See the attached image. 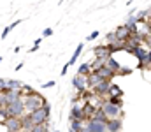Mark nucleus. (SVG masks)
I'll return each mask as SVG.
<instances>
[{
	"instance_id": "4",
	"label": "nucleus",
	"mask_w": 151,
	"mask_h": 132,
	"mask_svg": "<svg viewBox=\"0 0 151 132\" xmlns=\"http://www.w3.org/2000/svg\"><path fill=\"white\" fill-rule=\"evenodd\" d=\"M84 131H86V132H104V131H106V123H104V122H99V120L90 118V120H88V123L84 125Z\"/></svg>"
},
{
	"instance_id": "26",
	"label": "nucleus",
	"mask_w": 151,
	"mask_h": 132,
	"mask_svg": "<svg viewBox=\"0 0 151 132\" xmlns=\"http://www.w3.org/2000/svg\"><path fill=\"white\" fill-rule=\"evenodd\" d=\"M53 87H55V81H47V83L42 85V88H53Z\"/></svg>"
},
{
	"instance_id": "16",
	"label": "nucleus",
	"mask_w": 151,
	"mask_h": 132,
	"mask_svg": "<svg viewBox=\"0 0 151 132\" xmlns=\"http://www.w3.org/2000/svg\"><path fill=\"white\" fill-rule=\"evenodd\" d=\"M118 95H123L121 88L116 87V85H111V87H109V90H107V97H118Z\"/></svg>"
},
{
	"instance_id": "30",
	"label": "nucleus",
	"mask_w": 151,
	"mask_h": 132,
	"mask_svg": "<svg viewBox=\"0 0 151 132\" xmlns=\"http://www.w3.org/2000/svg\"><path fill=\"white\" fill-rule=\"evenodd\" d=\"M5 83H7L5 79H0V90H4V88H5Z\"/></svg>"
},
{
	"instance_id": "25",
	"label": "nucleus",
	"mask_w": 151,
	"mask_h": 132,
	"mask_svg": "<svg viewBox=\"0 0 151 132\" xmlns=\"http://www.w3.org/2000/svg\"><path fill=\"white\" fill-rule=\"evenodd\" d=\"M99 37V32H91L90 35H88V41H93V39H97Z\"/></svg>"
},
{
	"instance_id": "28",
	"label": "nucleus",
	"mask_w": 151,
	"mask_h": 132,
	"mask_svg": "<svg viewBox=\"0 0 151 132\" xmlns=\"http://www.w3.org/2000/svg\"><path fill=\"white\" fill-rule=\"evenodd\" d=\"M39 44H40V39H37V41H35V44H34V48H32L30 51H37V49H39Z\"/></svg>"
},
{
	"instance_id": "20",
	"label": "nucleus",
	"mask_w": 151,
	"mask_h": 132,
	"mask_svg": "<svg viewBox=\"0 0 151 132\" xmlns=\"http://www.w3.org/2000/svg\"><path fill=\"white\" fill-rule=\"evenodd\" d=\"M90 72H91L90 63H83V65H79V69H77V74H84V76H88Z\"/></svg>"
},
{
	"instance_id": "5",
	"label": "nucleus",
	"mask_w": 151,
	"mask_h": 132,
	"mask_svg": "<svg viewBox=\"0 0 151 132\" xmlns=\"http://www.w3.org/2000/svg\"><path fill=\"white\" fill-rule=\"evenodd\" d=\"M106 65H107L111 71H114L116 74H119V72H121V74H128V72H130V69H121V65H119V63L113 58V55L106 58Z\"/></svg>"
},
{
	"instance_id": "22",
	"label": "nucleus",
	"mask_w": 151,
	"mask_h": 132,
	"mask_svg": "<svg viewBox=\"0 0 151 132\" xmlns=\"http://www.w3.org/2000/svg\"><path fill=\"white\" fill-rule=\"evenodd\" d=\"M47 131V123H35L32 127V132H46Z\"/></svg>"
},
{
	"instance_id": "24",
	"label": "nucleus",
	"mask_w": 151,
	"mask_h": 132,
	"mask_svg": "<svg viewBox=\"0 0 151 132\" xmlns=\"http://www.w3.org/2000/svg\"><path fill=\"white\" fill-rule=\"evenodd\" d=\"M11 30H12L11 27H5V28H4V32H2V39H5V37H7V34H9Z\"/></svg>"
},
{
	"instance_id": "14",
	"label": "nucleus",
	"mask_w": 151,
	"mask_h": 132,
	"mask_svg": "<svg viewBox=\"0 0 151 132\" xmlns=\"http://www.w3.org/2000/svg\"><path fill=\"white\" fill-rule=\"evenodd\" d=\"M21 127H23V131H32V127H34V122H32L30 115H25V116L21 118Z\"/></svg>"
},
{
	"instance_id": "11",
	"label": "nucleus",
	"mask_w": 151,
	"mask_h": 132,
	"mask_svg": "<svg viewBox=\"0 0 151 132\" xmlns=\"http://www.w3.org/2000/svg\"><path fill=\"white\" fill-rule=\"evenodd\" d=\"M95 72H97V74H99V76L102 78V79H113L114 76H118V74H116L114 71H111V69H109V67H107L106 63H104V65H102L100 69H97Z\"/></svg>"
},
{
	"instance_id": "1",
	"label": "nucleus",
	"mask_w": 151,
	"mask_h": 132,
	"mask_svg": "<svg viewBox=\"0 0 151 132\" xmlns=\"http://www.w3.org/2000/svg\"><path fill=\"white\" fill-rule=\"evenodd\" d=\"M23 100H25V111H28V113H32L34 109L40 107V106L46 102L37 92H30V93H27V95L23 97Z\"/></svg>"
},
{
	"instance_id": "21",
	"label": "nucleus",
	"mask_w": 151,
	"mask_h": 132,
	"mask_svg": "<svg viewBox=\"0 0 151 132\" xmlns=\"http://www.w3.org/2000/svg\"><path fill=\"white\" fill-rule=\"evenodd\" d=\"M142 69H148V71H151V49L148 51V53H146V58H144Z\"/></svg>"
},
{
	"instance_id": "6",
	"label": "nucleus",
	"mask_w": 151,
	"mask_h": 132,
	"mask_svg": "<svg viewBox=\"0 0 151 132\" xmlns=\"http://www.w3.org/2000/svg\"><path fill=\"white\" fill-rule=\"evenodd\" d=\"M72 85H74V88L79 92V93L86 92V88H88L86 76H84V74H77V76H74V79H72Z\"/></svg>"
},
{
	"instance_id": "29",
	"label": "nucleus",
	"mask_w": 151,
	"mask_h": 132,
	"mask_svg": "<svg viewBox=\"0 0 151 132\" xmlns=\"http://www.w3.org/2000/svg\"><path fill=\"white\" fill-rule=\"evenodd\" d=\"M67 71H69V63H65V65H63V69H62V76H65V74H67Z\"/></svg>"
},
{
	"instance_id": "2",
	"label": "nucleus",
	"mask_w": 151,
	"mask_h": 132,
	"mask_svg": "<svg viewBox=\"0 0 151 132\" xmlns=\"http://www.w3.org/2000/svg\"><path fill=\"white\" fill-rule=\"evenodd\" d=\"M5 111H7V116H21L23 111H25V100H23V95L14 99L9 106H5Z\"/></svg>"
},
{
	"instance_id": "12",
	"label": "nucleus",
	"mask_w": 151,
	"mask_h": 132,
	"mask_svg": "<svg viewBox=\"0 0 151 132\" xmlns=\"http://www.w3.org/2000/svg\"><path fill=\"white\" fill-rule=\"evenodd\" d=\"M114 37L118 39V41H128V37H130V32H128V28L123 25V27H118L116 30H114Z\"/></svg>"
},
{
	"instance_id": "13",
	"label": "nucleus",
	"mask_w": 151,
	"mask_h": 132,
	"mask_svg": "<svg viewBox=\"0 0 151 132\" xmlns=\"http://www.w3.org/2000/svg\"><path fill=\"white\" fill-rule=\"evenodd\" d=\"M70 131H74V132L84 131V123H83L81 118H74V120H70Z\"/></svg>"
},
{
	"instance_id": "23",
	"label": "nucleus",
	"mask_w": 151,
	"mask_h": 132,
	"mask_svg": "<svg viewBox=\"0 0 151 132\" xmlns=\"http://www.w3.org/2000/svg\"><path fill=\"white\" fill-rule=\"evenodd\" d=\"M9 116H7V111H5V107H0V123H5V120H7Z\"/></svg>"
},
{
	"instance_id": "7",
	"label": "nucleus",
	"mask_w": 151,
	"mask_h": 132,
	"mask_svg": "<svg viewBox=\"0 0 151 132\" xmlns=\"http://www.w3.org/2000/svg\"><path fill=\"white\" fill-rule=\"evenodd\" d=\"M109 87H111V79H100L91 90H93V93H97V95H107Z\"/></svg>"
},
{
	"instance_id": "19",
	"label": "nucleus",
	"mask_w": 151,
	"mask_h": 132,
	"mask_svg": "<svg viewBox=\"0 0 151 132\" xmlns=\"http://www.w3.org/2000/svg\"><path fill=\"white\" fill-rule=\"evenodd\" d=\"M104 63H106V58H97V60H93V62L90 63V67H91V71H97V69H100Z\"/></svg>"
},
{
	"instance_id": "15",
	"label": "nucleus",
	"mask_w": 151,
	"mask_h": 132,
	"mask_svg": "<svg viewBox=\"0 0 151 132\" xmlns=\"http://www.w3.org/2000/svg\"><path fill=\"white\" fill-rule=\"evenodd\" d=\"M74 118H81V120H84V118H83V109H81L77 104L72 106V111H70V120H74Z\"/></svg>"
},
{
	"instance_id": "10",
	"label": "nucleus",
	"mask_w": 151,
	"mask_h": 132,
	"mask_svg": "<svg viewBox=\"0 0 151 132\" xmlns=\"http://www.w3.org/2000/svg\"><path fill=\"white\" fill-rule=\"evenodd\" d=\"M121 129H123L121 116H118V118H109L107 123H106V131H121Z\"/></svg>"
},
{
	"instance_id": "27",
	"label": "nucleus",
	"mask_w": 151,
	"mask_h": 132,
	"mask_svg": "<svg viewBox=\"0 0 151 132\" xmlns=\"http://www.w3.org/2000/svg\"><path fill=\"white\" fill-rule=\"evenodd\" d=\"M49 35H53V30L51 28H46L44 30V37H49Z\"/></svg>"
},
{
	"instance_id": "18",
	"label": "nucleus",
	"mask_w": 151,
	"mask_h": 132,
	"mask_svg": "<svg viewBox=\"0 0 151 132\" xmlns=\"http://www.w3.org/2000/svg\"><path fill=\"white\" fill-rule=\"evenodd\" d=\"M107 102H111V104H114V106L123 107V95H118V97H107Z\"/></svg>"
},
{
	"instance_id": "8",
	"label": "nucleus",
	"mask_w": 151,
	"mask_h": 132,
	"mask_svg": "<svg viewBox=\"0 0 151 132\" xmlns=\"http://www.w3.org/2000/svg\"><path fill=\"white\" fill-rule=\"evenodd\" d=\"M7 127V131H21V116H9L4 123Z\"/></svg>"
},
{
	"instance_id": "9",
	"label": "nucleus",
	"mask_w": 151,
	"mask_h": 132,
	"mask_svg": "<svg viewBox=\"0 0 151 132\" xmlns=\"http://www.w3.org/2000/svg\"><path fill=\"white\" fill-rule=\"evenodd\" d=\"M93 55H95V58H107V56H111L113 53H111V49H109L107 44H102V46H97V48L93 49Z\"/></svg>"
},
{
	"instance_id": "17",
	"label": "nucleus",
	"mask_w": 151,
	"mask_h": 132,
	"mask_svg": "<svg viewBox=\"0 0 151 132\" xmlns=\"http://www.w3.org/2000/svg\"><path fill=\"white\" fill-rule=\"evenodd\" d=\"M81 51H83V44H79V46H77V48H76L74 55H72V56H70V60H69V62H67V63H69V67H70V65H74V63H76V60H77V56H79V55H81Z\"/></svg>"
},
{
	"instance_id": "31",
	"label": "nucleus",
	"mask_w": 151,
	"mask_h": 132,
	"mask_svg": "<svg viewBox=\"0 0 151 132\" xmlns=\"http://www.w3.org/2000/svg\"><path fill=\"white\" fill-rule=\"evenodd\" d=\"M148 12H150V16H151V9H148Z\"/></svg>"
},
{
	"instance_id": "3",
	"label": "nucleus",
	"mask_w": 151,
	"mask_h": 132,
	"mask_svg": "<svg viewBox=\"0 0 151 132\" xmlns=\"http://www.w3.org/2000/svg\"><path fill=\"white\" fill-rule=\"evenodd\" d=\"M102 109H104V113L107 115V118H118V116H123V111H121V107L119 106H114L111 102H104L102 106H100Z\"/></svg>"
}]
</instances>
